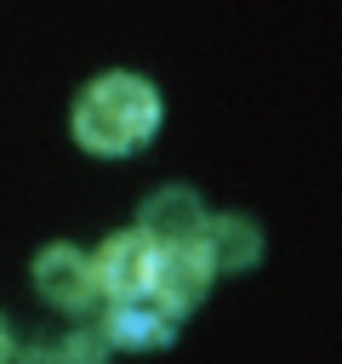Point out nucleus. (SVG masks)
<instances>
[{
    "label": "nucleus",
    "mask_w": 342,
    "mask_h": 364,
    "mask_svg": "<svg viewBox=\"0 0 342 364\" xmlns=\"http://www.w3.org/2000/svg\"><path fill=\"white\" fill-rule=\"evenodd\" d=\"M154 131H160V91L125 68L91 80L74 102V142L86 154L120 159V154H137Z\"/></svg>",
    "instance_id": "f257e3e1"
},
{
    "label": "nucleus",
    "mask_w": 342,
    "mask_h": 364,
    "mask_svg": "<svg viewBox=\"0 0 342 364\" xmlns=\"http://www.w3.org/2000/svg\"><path fill=\"white\" fill-rule=\"evenodd\" d=\"M177 324H182V307L165 301L154 284L148 290H131V296H108V336L120 347H137V353L165 347L177 336Z\"/></svg>",
    "instance_id": "f03ea898"
},
{
    "label": "nucleus",
    "mask_w": 342,
    "mask_h": 364,
    "mask_svg": "<svg viewBox=\"0 0 342 364\" xmlns=\"http://www.w3.org/2000/svg\"><path fill=\"white\" fill-rule=\"evenodd\" d=\"M34 290H40L51 307L80 313V307L97 296V262L80 256L74 245H46V250L34 256Z\"/></svg>",
    "instance_id": "7ed1b4c3"
},
{
    "label": "nucleus",
    "mask_w": 342,
    "mask_h": 364,
    "mask_svg": "<svg viewBox=\"0 0 342 364\" xmlns=\"http://www.w3.org/2000/svg\"><path fill=\"white\" fill-rule=\"evenodd\" d=\"M154 239L137 228V233H114L103 250H97V290L103 296H131V290H148L154 284Z\"/></svg>",
    "instance_id": "20e7f679"
},
{
    "label": "nucleus",
    "mask_w": 342,
    "mask_h": 364,
    "mask_svg": "<svg viewBox=\"0 0 342 364\" xmlns=\"http://www.w3.org/2000/svg\"><path fill=\"white\" fill-rule=\"evenodd\" d=\"M211 273H217V267H211V256L200 250V239H194V245H160V250H154V290H160L165 301H177L182 313L211 290Z\"/></svg>",
    "instance_id": "39448f33"
},
{
    "label": "nucleus",
    "mask_w": 342,
    "mask_h": 364,
    "mask_svg": "<svg viewBox=\"0 0 342 364\" xmlns=\"http://www.w3.org/2000/svg\"><path fill=\"white\" fill-rule=\"evenodd\" d=\"M137 228H142L154 245H194V239L205 233V205H200L188 188H160V193H148Z\"/></svg>",
    "instance_id": "423d86ee"
},
{
    "label": "nucleus",
    "mask_w": 342,
    "mask_h": 364,
    "mask_svg": "<svg viewBox=\"0 0 342 364\" xmlns=\"http://www.w3.org/2000/svg\"><path fill=\"white\" fill-rule=\"evenodd\" d=\"M200 250L211 256L217 273H245V267L262 262V233H256L251 216H205Z\"/></svg>",
    "instance_id": "0eeeda50"
},
{
    "label": "nucleus",
    "mask_w": 342,
    "mask_h": 364,
    "mask_svg": "<svg viewBox=\"0 0 342 364\" xmlns=\"http://www.w3.org/2000/svg\"><path fill=\"white\" fill-rule=\"evenodd\" d=\"M103 353H108V347H103L97 336H74V341L63 347V358H103Z\"/></svg>",
    "instance_id": "6e6552de"
},
{
    "label": "nucleus",
    "mask_w": 342,
    "mask_h": 364,
    "mask_svg": "<svg viewBox=\"0 0 342 364\" xmlns=\"http://www.w3.org/2000/svg\"><path fill=\"white\" fill-rule=\"evenodd\" d=\"M6 353H11V341H6V324H0V358H6Z\"/></svg>",
    "instance_id": "1a4fd4ad"
}]
</instances>
